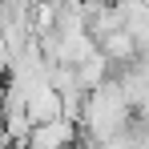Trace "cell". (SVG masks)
Instances as JSON below:
<instances>
[{
	"mask_svg": "<svg viewBox=\"0 0 149 149\" xmlns=\"http://www.w3.org/2000/svg\"><path fill=\"white\" fill-rule=\"evenodd\" d=\"M129 117H133V105L125 97L121 81H117V77H105L97 89H89L77 129H81V137H89L93 145H105L113 133H121L125 125H129Z\"/></svg>",
	"mask_w": 149,
	"mask_h": 149,
	"instance_id": "cell-1",
	"label": "cell"
},
{
	"mask_svg": "<svg viewBox=\"0 0 149 149\" xmlns=\"http://www.w3.org/2000/svg\"><path fill=\"white\" fill-rule=\"evenodd\" d=\"M28 101V117H32V125H45V121H56V117H65V101H61V93L49 85H40V89H32V93H24Z\"/></svg>",
	"mask_w": 149,
	"mask_h": 149,
	"instance_id": "cell-3",
	"label": "cell"
},
{
	"mask_svg": "<svg viewBox=\"0 0 149 149\" xmlns=\"http://www.w3.org/2000/svg\"><path fill=\"white\" fill-rule=\"evenodd\" d=\"M4 85H8V73L0 69V97H4Z\"/></svg>",
	"mask_w": 149,
	"mask_h": 149,
	"instance_id": "cell-4",
	"label": "cell"
},
{
	"mask_svg": "<svg viewBox=\"0 0 149 149\" xmlns=\"http://www.w3.org/2000/svg\"><path fill=\"white\" fill-rule=\"evenodd\" d=\"M77 121L69 117H56V121H45V125H32V133H28V149H73L77 145Z\"/></svg>",
	"mask_w": 149,
	"mask_h": 149,
	"instance_id": "cell-2",
	"label": "cell"
}]
</instances>
